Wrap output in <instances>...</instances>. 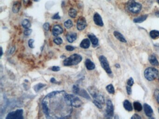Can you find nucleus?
<instances>
[{
    "label": "nucleus",
    "instance_id": "obj_1",
    "mask_svg": "<svg viewBox=\"0 0 159 119\" xmlns=\"http://www.w3.org/2000/svg\"><path fill=\"white\" fill-rule=\"evenodd\" d=\"M82 60L81 55L78 54H73L64 61V65L65 66H73L79 64Z\"/></svg>",
    "mask_w": 159,
    "mask_h": 119
},
{
    "label": "nucleus",
    "instance_id": "obj_2",
    "mask_svg": "<svg viewBox=\"0 0 159 119\" xmlns=\"http://www.w3.org/2000/svg\"><path fill=\"white\" fill-rule=\"evenodd\" d=\"M88 90L94 100L100 102L102 105L105 104V99L103 96L99 92L97 88L94 86H91L88 88Z\"/></svg>",
    "mask_w": 159,
    "mask_h": 119
},
{
    "label": "nucleus",
    "instance_id": "obj_3",
    "mask_svg": "<svg viewBox=\"0 0 159 119\" xmlns=\"http://www.w3.org/2000/svg\"><path fill=\"white\" fill-rule=\"evenodd\" d=\"M159 72L156 68H146L144 72V76L147 80L152 81L158 77Z\"/></svg>",
    "mask_w": 159,
    "mask_h": 119
},
{
    "label": "nucleus",
    "instance_id": "obj_4",
    "mask_svg": "<svg viewBox=\"0 0 159 119\" xmlns=\"http://www.w3.org/2000/svg\"><path fill=\"white\" fill-rule=\"evenodd\" d=\"M24 111L23 109H17L14 111L10 112L7 115L6 119H22Z\"/></svg>",
    "mask_w": 159,
    "mask_h": 119
},
{
    "label": "nucleus",
    "instance_id": "obj_5",
    "mask_svg": "<svg viewBox=\"0 0 159 119\" xmlns=\"http://www.w3.org/2000/svg\"><path fill=\"white\" fill-rule=\"evenodd\" d=\"M128 9L130 12L133 13H138L142 9V5L138 2L131 1L128 4Z\"/></svg>",
    "mask_w": 159,
    "mask_h": 119
},
{
    "label": "nucleus",
    "instance_id": "obj_6",
    "mask_svg": "<svg viewBox=\"0 0 159 119\" xmlns=\"http://www.w3.org/2000/svg\"><path fill=\"white\" fill-rule=\"evenodd\" d=\"M99 60L102 67L106 71V72L108 74H111L112 70L110 68L109 63L106 57H104V55H101L99 57Z\"/></svg>",
    "mask_w": 159,
    "mask_h": 119
},
{
    "label": "nucleus",
    "instance_id": "obj_7",
    "mask_svg": "<svg viewBox=\"0 0 159 119\" xmlns=\"http://www.w3.org/2000/svg\"><path fill=\"white\" fill-rule=\"evenodd\" d=\"M68 95L72 106L78 108L82 105L83 102L78 97L70 94H68Z\"/></svg>",
    "mask_w": 159,
    "mask_h": 119
},
{
    "label": "nucleus",
    "instance_id": "obj_8",
    "mask_svg": "<svg viewBox=\"0 0 159 119\" xmlns=\"http://www.w3.org/2000/svg\"><path fill=\"white\" fill-rule=\"evenodd\" d=\"M106 115L109 118H111L114 115V108L113 104L111 101L108 100L106 102Z\"/></svg>",
    "mask_w": 159,
    "mask_h": 119
},
{
    "label": "nucleus",
    "instance_id": "obj_9",
    "mask_svg": "<svg viewBox=\"0 0 159 119\" xmlns=\"http://www.w3.org/2000/svg\"><path fill=\"white\" fill-rule=\"evenodd\" d=\"M87 27V21L84 17L81 16L77 21V29L79 31H82Z\"/></svg>",
    "mask_w": 159,
    "mask_h": 119
},
{
    "label": "nucleus",
    "instance_id": "obj_10",
    "mask_svg": "<svg viewBox=\"0 0 159 119\" xmlns=\"http://www.w3.org/2000/svg\"><path fill=\"white\" fill-rule=\"evenodd\" d=\"M93 20H94L95 24L97 25L100 26V27H102L103 26L104 24L103 21L102 17H101V15L98 14V13H96L94 15V17H93Z\"/></svg>",
    "mask_w": 159,
    "mask_h": 119
},
{
    "label": "nucleus",
    "instance_id": "obj_11",
    "mask_svg": "<svg viewBox=\"0 0 159 119\" xmlns=\"http://www.w3.org/2000/svg\"><path fill=\"white\" fill-rule=\"evenodd\" d=\"M63 32V29L60 26L55 25L53 29V34L54 36H57L59 35L62 34Z\"/></svg>",
    "mask_w": 159,
    "mask_h": 119
},
{
    "label": "nucleus",
    "instance_id": "obj_12",
    "mask_svg": "<svg viewBox=\"0 0 159 119\" xmlns=\"http://www.w3.org/2000/svg\"><path fill=\"white\" fill-rule=\"evenodd\" d=\"M144 110L146 116L151 117L153 114V110L152 107L149 105V104L145 103L144 104Z\"/></svg>",
    "mask_w": 159,
    "mask_h": 119
},
{
    "label": "nucleus",
    "instance_id": "obj_13",
    "mask_svg": "<svg viewBox=\"0 0 159 119\" xmlns=\"http://www.w3.org/2000/svg\"><path fill=\"white\" fill-rule=\"evenodd\" d=\"M85 65L87 69L89 70H93L95 68V65L94 63L92 62L91 60L89 59L86 60V62H85Z\"/></svg>",
    "mask_w": 159,
    "mask_h": 119
},
{
    "label": "nucleus",
    "instance_id": "obj_14",
    "mask_svg": "<svg viewBox=\"0 0 159 119\" xmlns=\"http://www.w3.org/2000/svg\"><path fill=\"white\" fill-rule=\"evenodd\" d=\"M77 38V35L75 33H71L68 34L66 36V38L68 41L69 43H73Z\"/></svg>",
    "mask_w": 159,
    "mask_h": 119
},
{
    "label": "nucleus",
    "instance_id": "obj_15",
    "mask_svg": "<svg viewBox=\"0 0 159 119\" xmlns=\"http://www.w3.org/2000/svg\"><path fill=\"white\" fill-rule=\"evenodd\" d=\"M90 46V41L88 39H84L82 40V42L80 43V47L81 48L87 49Z\"/></svg>",
    "mask_w": 159,
    "mask_h": 119
},
{
    "label": "nucleus",
    "instance_id": "obj_16",
    "mask_svg": "<svg viewBox=\"0 0 159 119\" xmlns=\"http://www.w3.org/2000/svg\"><path fill=\"white\" fill-rule=\"evenodd\" d=\"M88 36L89 38L90 39V41L92 42V44L93 45V46H97L98 43V40L96 36L92 34L88 35Z\"/></svg>",
    "mask_w": 159,
    "mask_h": 119
},
{
    "label": "nucleus",
    "instance_id": "obj_17",
    "mask_svg": "<svg viewBox=\"0 0 159 119\" xmlns=\"http://www.w3.org/2000/svg\"><path fill=\"white\" fill-rule=\"evenodd\" d=\"M113 34H114V36L118 40H119L120 42H122V43H126V40L125 39L123 35L120 32H118V31H114Z\"/></svg>",
    "mask_w": 159,
    "mask_h": 119
},
{
    "label": "nucleus",
    "instance_id": "obj_18",
    "mask_svg": "<svg viewBox=\"0 0 159 119\" xmlns=\"http://www.w3.org/2000/svg\"><path fill=\"white\" fill-rule=\"evenodd\" d=\"M149 61L152 65L155 66H158L159 65V63L156 57L154 55H151L149 57Z\"/></svg>",
    "mask_w": 159,
    "mask_h": 119
},
{
    "label": "nucleus",
    "instance_id": "obj_19",
    "mask_svg": "<svg viewBox=\"0 0 159 119\" xmlns=\"http://www.w3.org/2000/svg\"><path fill=\"white\" fill-rule=\"evenodd\" d=\"M123 106L126 110L128 111H132V105L130 101H128V100H125L123 103Z\"/></svg>",
    "mask_w": 159,
    "mask_h": 119
},
{
    "label": "nucleus",
    "instance_id": "obj_20",
    "mask_svg": "<svg viewBox=\"0 0 159 119\" xmlns=\"http://www.w3.org/2000/svg\"><path fill=\"white\" fill-rule=\"evenodd\" d=\"M21 7V5L19 2H16L13 5L12 7V11L13 13H17L19 11Z\"/></svg>",
    "mask_w": 159,
    "mask_h": 119
},
{
    "label": "nucleus",
    "instance_id": "obj_21",
    "mask_svg": "<svg viewBox=\"0 0 159 119\" xmlns=\"http://www.w3.org/2000/svg\"><path fill=\"white\" fill-rule=\"evenodd\" d=\"M78 95L83 97L84 98H86V99H88V100H91L90 96H89V94H88L87 92L84 89H80V91H79V93H78Z\"/></svg>",
    "mask_w": 159,
    "mask_h": 119
},
{
    "label": "nucleus",
    "instance_id": "obj_22",
    "mask_svg": "<svg viewBox=\"0 0 159 119\" xmlns=\"http://www.w3.org/2000/svg\"><path fill=\"white\" fill-rule=\"evenodd\" d=\"M147 17H148L147 15H142V16L135 18V19L134 20V22L135 23H142L146 19Z\"/></svg>",
    "mask_w": 159,
    "mask_h": 119
},
{
    "label": "nucleus",
    "instance_id": "obj_23",
    "mask_svg": "<svg viewBox=\"0 0 159 119\" xmlns=\"http://www.w3.org/2000/svg\"><path fill=\"white\" fill-rule=\"evenodd\" d=\"M150 35L153 39H156L159 37V31L156 30H153L150 32Z\"/></svg>",
    "mask_w": 159,
    "mask_h": 119
},
{
    "label": "nucleus",
    "instance_id": "obj_24",
    "mask_svg": "<svg viewBox=\"0 0 159 119\" xmlns=\"http://www.w3.org/2000/svg\"><path fill=\"white\" fill-rule=\"evenodd\" d=\"M45 86H46V85H45V84L40 83L35 85V86L33 87V88L34 89L35 91V92L37 93L41 89H42L43 87H44Z\"/></svg>",
    "mask_w": 159,
    "mask_h": 119
},
{
    "label": "nucleus",
    "instance_id": "obj_25",
    "mask_svg": "<svg viewBox=\"0 0 159 119\" xmlns=\"http://www.w3.org/2000/svg\"><path fill=\"white\" fill-rule=\"evenodd\" d=\"M134 107L136 111L138 112L141 111L142 109V106L141 103L139 102H135L134 103Z\"/></svg>",
    "mask_w": 159,
    "mask_h": 119
},
{
    "label": "nucleus",
    "instance_id": "obj_26",
    "mask_svg": "<svg viewBox=\"0 0 159 119\" xmlns=\"http://www.w3.org/2000/svg\"><path fill=\"white\" fill-rule=\"evenodd\" d=\"M22 26L25 29H29L31 26L30 21H29L28 19H25L22 22Z\"/></svg>",
    "mask_w": 159,
    "mask_h": 119
},
{
    "label": "nucleus",
    "instance_id": "obj_27",
    "mask_svg": "<svg viewBox=\"0 0 159 119\" xmlns=\"http://www.w3.org/2000/svg\"><path fill=\"white\" fill-rule=\"evenodd\" d=\"M106 89L110 94H114V93H115L114 88L112 84H109L108 86H107L106 87Z\"/></svg>",
    "mask_w": 159,
    "mask_h": 119
},
{
    "label": "nucleus",
    "instance_id": "obj_28",
    "mask_svg": "<svg viewBox=\"0 0 159 119\" xmlns=\"http://www.w3.org/2000/svg\"><path fill=\"white\" fill-rule=\"evenodd\" d=\"M69 15L72 18H75L77 16V12L76 10L73 9H71L69 11Z\"/></svg>",
    "mask_w": 159,
    "mask_h": 119
},
{
    "label": "nucleus",
    "instance_id": "obj_29",
    "mask_svg": "<svg viewBox=\"0 0 159 119\" xmlns=\"http://www.w3.org/2000/svg\"><path fill=\"white\" fill-rule=\"evenodd\" d=\"M64 26L66 29H69L73 26L72 22L71 20H68L64 22Z\"/></svg>",
    "mask_w": 159,
    "mask_h": 119
},
{
    "label": "nucleus",
    "instance_id": "obj_30",
    "mask_svg": "<svg viewBox=\"0 0 159 119\" xmlns=\"http://www.w3.org/2000/svg\"><path fill=\"white\" fill-rule=\"evenodd\" d=\"M80 89L79 87L77 85H73L72 87V91L74 94L78 95Z\"/></svg>",
    "mask_w": 159,
    "mask_h": 119
},
{
    "label": "nucleus",
    "instance_id": "obj_31",
    "mask_svg": "<svg viewBox=\"0 0 159 119\" xmlns=\"http://www.w3.org/2000/svg\"><path fill=\"white\" fill-rule=\"evenodd\" d=\"M53 42L55 43L56 44L58 45H59L63 43V40L60 37H57L54 39Z\"/></svg>",
    "mask_w": 159,
    "mask_h": 119
},
{
    "label": "nucleus",
    "instance_id": "obj_32",
    "mask_svg": "<svg viewBox=\"0 0 159 119\" xmlns=\"http://www.w3.org/2000/svg\"><path fill=\"white\" fill-rule=\"evenodd\" d=\"M154 95H155V98L159 104V90L156 89L154 92Z\"/></svg>",
    "mask_w": 159,
    "mask_h": 119
},
{
    "label": "nucleus",
    "instance_id": "obj_33",
    "mask_svg": "<svg viewBox=\"0 0 159 119\" xmlns=\"http://www.w3.org/2000/svg\"><path fill=\"white\" fill-rule=\"evenodd\" d=\"M93 103H94V105L96 106L99 109H101L102 108V104H101L100 102L98 101H97L94 100L93 101Z\"/></svg>",
    "mask_w": 159,
    "mask_h": 119
},
{
    "label": "nucleus",
    "instance_id": "obj_34",
    "mask_svg": "<svg viewBox=\"0 0 159 119\" xmlns=\"http://www.w3.org/2000/svg\"><path fill=\"white\" fill-rule=\"evenodd\" d=\"M32 30L31 29H27L25 30V31H24V34L26 36H29L32 33Z\"/></svg>",
    "mask_w": 159,
    "mask_h": 119
},
{
    "label": "nucleus",
    "instance_id": "obj_35",
    "mask_svg": "<svg viewBox=\"0 0 159 119\" xmlns=\"http://www.w3.org/2000/svg\"><path fill=\"white\" fill-rule=\"evenodd\" d=\"M134 79H132V78H130L128 79V81H127V85L129 86L132 87V85H134Z\"/></svg>",
    "mask_w": 159,
    "mask_h": 119
},
{
    "label": "nucleus",
    "instance_id": "obj_36",
    "mask_svg": "<svg viewBox=\"0 0 159 119\" xmlns=\"http://www.w3.org/2000/svg\"><path fill=\"white\" fill-rule=\"evenodd\" d=\"M43 28H44V29L45 30V31H49L50 29L49 24L46 22L45 24H44V25H43Z\"/></svg>",
    "mask_w": 159,
    "mask_h": 119
},
{
    "label": "nucleus",
    "instance_id": "obj_37",
    "mask_svg": "<svg viewBox=\"0 0 159 119\" xmlns=\"http://www.w3.org/2000/svg\"><path fill=\"white\" fill-rule=\"evenodd\" d=\"M34 43V40L33 39L29 40V42H28V44L30 48H34L33 46V43Z\"/></svg>",
    "mask_w": 159,
    "mask_h": 119
},
{
    "label": "nucleus",
    "instance_id": "obj_38",
    "mask_svg": "<svg viewBox=\"0 0 159 119\" xmlns=\"http://www.w3.org/2000/svg\"><path fill=\"white\" fill-rule=\"evenodd\" d=\"M65 49L68 51H72L75 49V48H74L72 46H70V45H67V46H66L65 47Z\"/></svg>",
    "mask_w": 159,
    "mask_h": 119
},
{
    "label": "nucleus",
    "instance_id": "obj_39",
    "mask_svg": "<svg viewBox=\"0 0 159 119\" xmlns=\"http://www.w3.org/2000/svg\"><path fill=\"white\" fill-rule=\"evenodd\" d=\"M51 70H53V71H59L60 70V67L58 66H53L51 68Z\"/></svg>",
    "mask_w": 159,
    "mask_h": 119
},
{
    "label": "nucleus",
    "instance_id": "obj_40",
    "mask_svg": "<svg viewBox=\"0 0 159 119\" xmlns=\"http://www.w3.org/2000/svg\"><path fill=\"white\" fill-rule=\"evenodd\" d=\"M52 19L54 20L60 19H61V17H60V16H59V13H57V14H55V15H54L52 17Z\"/></svg>",
    "mask_w": 159,
    "mask_h": 119
},
{
    "label": "nucleus",
    "instance_id": "obj_41",
    "mask_svg": "<svg viewBox=\"0 0 159 119\" xmlns=\"http://www.w3.org/2000/svg\"><path fill=\"white\" fill-rule=\"evenodd\" d=\"M126 91H127V93L128 95H131V94L132 89L130 86H128L126 87Z\"/></svg>",
    "mask_w": 159,
    "mask_h": 119
},
{
    "label": "nucleus",
    "instance_id": "obj_42",
    "mask_svg": "<svg viewBox=\"0 0 159 119\" xmlns=\"http://www.w3.org/2000/svg\"><path fill=\"white\" fill-rule=\"evenodd\" d=\"M132 119H141V117L139 116V115H137V114H135V115H133V116L132 117Z\"/></svg>",
    "mask_w": 159,
    "mask_h": 119
},
{
    "label": "nucleus",
    "instance_id": "obj_43",
    "mask_svg": "<svg viewBox=\"0 0 159 119\" xmlns=\"http://www.w3.org/2000/svg\"><path fill=\"white\" fill-rule=\"evenodd\" d=\"M50 82H51V83H58V82L56 81V80H55V79L54 78H52L51 79H50Z\"/></svg>",
    "mask_w": 159,
    "mask_h": 119
},
{
    "label": "nucleus",
    "instance_id": "obj_44",
    "mask_svg": "<svg viewBox=\"0 0 159 119\" xmlns=\"http://www.w3.org/2000/svg\"><path fill=\"white\" fill-rule=\"evenodd\" d=\"M15 50V47H13V48H12L11 49H10V54H11L13 53V52H14Z\"/></svg>",
    "mask_w": 159,
    "mask_h": 119
},
{
    "label": "nucleus",
    "instance_id": "obj_45",
    "mask_svg": "<svg viewBox=\"0 0 159 119\" xmlns=\"http://www.w3.org/2000/svg\"><path fill=\"white\" fill-rule=\"evenodd\" d=\"M29 1H30V0H24V3L25 5H27L29 3Z\"/></svg>",
    "mask_w": 159,
    "mask_h": 119
},
{
    "label": "nucleus",
    "instance_id": "obj_46",
    "mask_svg": "<svg viewBox=\"0 0 159 119\" xmlns=\"http://www.w3.org/2000/svg\"><path fill=\"white\" fill-rule=\"evenodd\" d=\"M155 14V15H156L157 17H159V11H157Z\"/></svg>",
    "mask_w": 159,
    "mask_h": 119
},
{
    "label": "nucleus",
    "instance_id": "obj_47",
    "mask_svg": "<svg viewBox=\"0 0 159 119\" xmlns=\"http://www.w3.org/2000/svg\"><path fill=\"white\" fill-rule=\"evenodd\" d=\"M115 67H116L117 68H120V66L119 64H116L115 65Z\"/></svg>",
    "mask_w": 159,
    "mask_h": 119
},
{
    "label": "nucleus",
    "instance_id": "obj_48",
    "mask_svg": "<svg viewBox=\"0 0 159 119\" xmlns=\"http://www.w3.org/2000/svg\"><path fill=\"white\" fill-rule=\"evenodd\" d=\"M1 57H2V54H3V51H2V48H1Z\"/></svg>",
    "mask_w": 159,
    "mask_h": 119
},
{
    "label": "nucleus",
    "instance_id": "obj_49",
    "mask_svg": "<svg viewBox=\"0 0 159 119\" xmlns=\"http://www.w3.org/2000/svg\"><path fill=\"white\" fill-rule=\"evenodd\" d=\"M35 1H39L40 0H34Z\"/></svg>",
    "mask_w": 159,
    "mask_h": 119
},
{
    "label": "nucleus",
    "instance_id": "obj_50",
    "mask_svg": "<svg viewBox=\"0 0 159 119\" xmlns=\"http://www.w3.org/2000/svg\"><path fill=\"white\" fill-rule=\"evenodd\" d=\"M157 1H158V3L159 4V0H157Z\"/></svg>",
    "mask_w": 159,
    "mask_h": 119
},
{
    "label": "nucleus",
    "instance_id": "obj_51",
    "mask_svg": "<svg viewBox=\"0 0 159 119\" xmlns=\"http://www.w3.org/2000/svg\"></svg>",
    "mask_w": 159,
    "mask_h": 119
}]
</instances>
